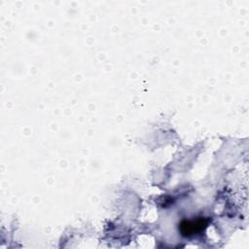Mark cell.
<instances>
[{
    "instance_id": "6da1fadb",
    "label": "cell",
    "mask_w": 249,
    "mask_h": 249,
    "mask_svg": "<svg viewBox=\"0 0 249 249\" xmlns=\"http://www.w3.org/2000/svg\"><path fill=\"white\" fill-rule=\"evenodd\" d=\"M207 226V220L204 218H199L196 220L183 221L180 224V231L183 235L190 236L201 231Z\"/></svg>"
}]
</instances>
